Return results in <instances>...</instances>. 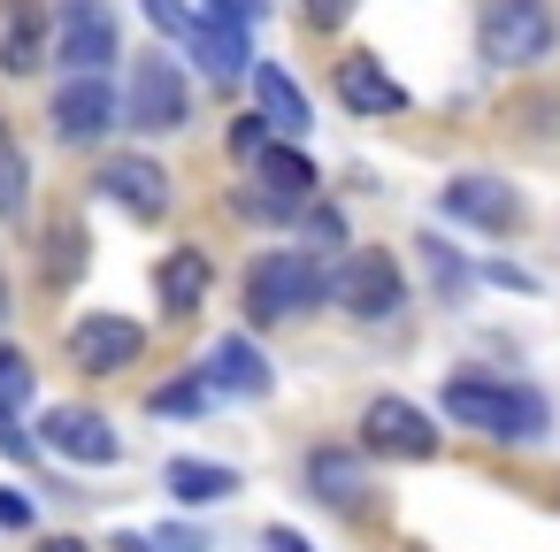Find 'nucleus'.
I'll use <instances>...</instances> for the list:
<instances>
[{"label":"nucleus","instance_id":"f257e3e1","mask_svg":"<svg viewBox=\"0 0 560 552\" xmlns=\"http://www.w3.org/2000/svg\"><path fill=\"white\" fill-rule=\"evenodd\" d=\"M445 422L483 430V437H506V445H529V437H545V399H537L529 384L453 376V384H445Z\"/></svg>","mask_w":560,"mask_h":552},{"label":"nucleus","instance_id":"f03ea898","mask_svg":"<svg viewBox=\"0 0 560 552\" xmlns=\"http://www.w3.org/2000/svg\"><path fill=\"white\" fill-rule=\"evenodd\" d=\"M476 47H483L491 70H529L560 47V9L552 0H483Z\"/></svg>","mask_w":560,"mask_h":552},{"label":"nucleus","instance_id":"7ed1b4c3","mask_svg":"<svg viewBox=\"0 0 560 552\" xmlns=\"http://www.w3.org/2000/svg\"><path fill=\"white\" fill-rule=\"evenodd\" d=\"M323 300H330V269L315 254H261L246 269V315L254 322H292Z\"/></svg>","mask_w":560,"mask_h":552},{"label":"nucleus","instance_id":"20e7f679","mask_svg":"<svg viewBox=\"0 0 560 552\" xmlns=\"http://www.w3.org/2000/svg\"><path fill=\"white\" fill-rule=\"evenodd\" d=\"M330 300H338L346 315H361V322H392V315L407 307V269H399L384 246H361V254L330 277Z\"/></svg>","mask_w":560,"mask_h":552},{"label":"nucleus","instance_id":"39448f33","mask_svg":"<svg viewBox=\"0 0 560 552\" xmlns=\"http://www.w3.org/2000/svg\"><path fill=\"white\" fill-rule=\"evenodd\" d=\"M124 116H131L147 139H170V131H185V116H192L185 70H177L170 55H139V70H131V93H124Z\"/></svg>","mask_w":560,"mask_h":552},{"label":"nucleus","instance_id":"423d86ee","mask_svg":"<svg viewBox=\"0 0 560 552\" xmlns=\"http://www.w3.org/2000/svg\"><path fill=\"white\" fill-rule=\"evenodd\" d=\"M70 361L85 376H124V368L147 361V330L131 315H78L70 322Z\"/></svg>","mask_w":560,"mask_h":552},{"label":"nucleus","instance_id":"0eeeda50","mask_svg":"<svg viewBox=\"0 0 560 552\" xmlns=\"http://www.w3.org/2000/svg\"><path fill=\"white\" fill-rule=\"evenodd\" d=\"M361 445H369V453H384V460H438V445H445V437L430 430V414H422V407H407V399H392V391H384V399H369V407H361Z\"/></svg>","mask_w":560,"mask_h":552},{"label":"nucleus","instance_id":"6e6552de","mask_svg":"<svg viewBox=\"0 0 560 552\" xmlns=\"http://www.w3.org/2000/svg\"><path fill=\"white\" fill-rule=\"evenodd\" d=\"M55 55L70 62V78H101L116 62V16L101 0H62L55 9Z\"/></svg>","mask_w":560,"mask_h":552},{"label":"nucleus","instance_id":"1a4fd4ad","mask_svg":"<svg viewBox=\"0 0 560 552\" xmlns=\"http://www.w3.org/2000/svg\"><path fill=\"white\" fill-rule=\"evenodd\" d=\"M39 430H47V453H62V460H78V468H116V460H124V437L108 430L101 407H55Z\"/></svg>","mask_w":560,"mask_h":552},{"label":"nucleus","instance_id":"9d476101","mask_svg":"<svg viewBox=\"0 0 560 552\" xmlns=\"http://www.w3.org/2000/svg\"><path fill=\"white\" fill-rule=\"evenodd\" d=\"M47 124H55L62 146H101L108 124H116V93H108V78H70V85L55 93Z\"/></svg>","mask_w":560,"mask_h":552},{"label":"nucleus","instance_id":"9b49d317","mask_svg":"<svg viewBox=\"0 0 560 552\" xmlns=\"http://www.w3.org/2000/svg\"><path fill=\"white\" fill-rule=\"evenodd\" d=\"M101 192H108L124 215H139V223H162V215H170V169L147 162V154H116V162H101Z\"/></svg>","mask_w":560,"mask_h":552},{"label":"nucleus","instance_id":"f8f14e48","mask_svg":"<svg viewBox=\"0 0 560 552\" xmlns=\"http://www.w3.org/2000/svg\"><path fill=\"white\" fill-rule=\"evenodd\" d=\"M438 208L460 223H483V231H522V215H529L522 192L499 177H453V185H438Z\"/></svg>","mask_w":560,"mask_h":552},{"label":"nucleus","instance_id":"ddd939ff","mask_svg":"<svg viewBox=\"0 0 560 552\" xmlns=\"http://www.w3.org/2000/svg\"><path fill=\"white\" fill-rule=\"evenodd\" d=\"M208 284H215V261L200 254V246H170L162 261H154V300H162V315H200V300H208Z\"/></svg>","mask_w":560,"mask_h":552},{"label":"nucleus","instance_id":"4468645a","mask_svg":"<svg viewBox=\"0 0 560 552\" xmlns=\"http://www.w3.org/2000/svg\"><path fill=\"white\" fill-rule=\"evenodd\" d=\"M338 101L353 116H407V85L376 62V55H346L338 62Z\"/></svg>","mask_w":560,"mask_h":552},{"label":"nucleus","instance_id":"2eb2a0df","mask_svg":"<svg viewBox=\"0 0 560 552\" xmlns=\"http://www.w3.org/2000/svg\"><path fill=\"white\" fill-rule=\"evenodd\" d=\"M307 498L338 506V514H361L369 506V468L346 453V445H315L307 453Z\"/></svg>","mask_w":560,"mask_h":552},{"label":"nucleus","instance_id":"dca6fc26","mask_svg":"<svg viewBox=\"0 0 560 552\" xmlns=\"http://www.w3.org/2000/svg\"><path fill=\"white\" fill-rule=\"evenodd\" d=\"M208 391H231V399H261L277 376H269V353L254 345V338H215V353H208Z\"/></svg>","mask_w":560,"mask_h":552},{"label":"nucleus","instance_id":"f3484780","mask_svg":"<svg viewBox=\"0 0 560 552\" xmlns=\"http://www.w3.org/2000/svg\"><path fill=\"white\" fill-rule=\"evenodd\" d=\"M39 62H47V9L39 0H16L0 16V78H32Z\"/></svg>","mask_w":560,"mask_h":552},{"label":"nucleus","instance_id":"a211bd4d","mask_svg":"<svg viewBox=\"0 0 560 552\" xmlns=\"http://www.w3.org/2000/svg\"><path fill=\"white\" fill-rule=\"evenodd\" d=\"M185 39H192V55H200V70H208V85H238V78H246V62H254V55H246V32H238V24H223V16H192V32H185Z\"/></svg>","mask_w":560,"mask_h":552},{"label":"nucleus","instance_id":"6ab92c4d","mask_svg":"<svg viewBox=\"0 0 560 552\" xmlns=\"http://www.w3.org/2000/svg\"><path fill=\"white\" fill-rule=\"evenodd\" d=\"M24 407H32V361L16 345H0V453H16V460H32V437L16 422Z\"/></svg>","mask_w":560,"mask_h":552},{"label":"nucleus","instance_id":"aec40b11","mask_svg":"<svg viewBox=\"0 0 560 552\" xmlns=\"http://www.w3.org/2000/svg\"><path fill=\"white\" fill-rule=\"evenodd\" d=\"M254 101H261V124H277L284 139H300V131H307V93H300L277 62H261V70H254Z\"/></svg>","mask_w":560,"mask_h":552},{"label":"nucleus","instance_id":"412c9836","mask_svg":"<svg viewBox=\"0 0 560 552\" xmlns=\"http://www.w3.org/2000/svg\"><path fill=\"white\" fill-rule=\"evenodd\" d=\"M254 177H261V185H269V200H284V208L315 192V162H307L300 146H269V139H261V154H254Z\"/></svg>","mask_w":560,"mask_h":552},{"label":"nucleus","instance_id":"4be33fe9","mask_svg":"<svg viewBox=\"0 0 560 552\" xmlns=\"http://www.w3.org/2000/svg\"><path fill=\"white\" fill-rule=\"evenodd\" d=\"M238 491V468H223V460H170V498H185V506H223Z\"/></svg>","mask_w":560,"mask_h":552},{"label":"nucleus","instance_id":"5701e85b","mask_svg":"<svg viewBox=\"0 0 560 552\" xmlns=\"http://www.w3.org/2000/svg\"><path fill=\"white\" fill-rule=\"evenodd\" d=\"M24 200H32V162H24L16 131L0 124V215H24Z\"/></svg>","mask_w":560,"mask_h":552},{"label":"nucleus","instance_id":"b1692460","mask_svg":"<svg viewBox=\"0 0 560 552\" xmlns=\"http://www.w3.org/2000/svg\"><path fill=\"white\" fill-rule=\"evenodd\" d=\"M154 407H162V414H208V407H215V391H208V376L192 368L185 384H162V391H154Z\"/></svg>","mask_w":560,"mask_h":552},{"label":"nucleus","instance_id":"393cba45","mask_svg":"<svg viewBox=\"0 0 560 552\" xmlns=\"http://www.w3.org/2000/svg\"><path fill=\"white\" fill-rule=\"evenodd\" d=\"M139 9L154 16V32H170V39H185L192 32V9H185V0H139Z\"/></svg>","mask_w":560,"mask_h":552},{"label":"nucleus","instance_id":"a878e982","mask_svg":"<svg viewBox=\"0 0 560 552\" xmlns=\"http://www.w3.org/2000/svg\"><path fill=\"white\" fill-rule=\"evenodd\" d=\"M147 544H154V552H215V544H208L200 529H185V521H170V529H154Z\"/></svg>","mask_w":560,"mask_h":552},{"label":"nucleus","instance_id":"bb28decb","mask_svg":"<svg viewBox=\"0 0 560 552\" xmlns=\"http://www.w3.org/2000/svg\"><path fill=\"white\" fill-rule=\"evenodd\" d=\"M307 238H315L323 254H330V246H346V215H338V208H315V215H307Z\"/></svg>","mask_w":560,"mask_h":552},{"label":"nucleus","instance_id":"cd10ccee","mask_svg":"<svg viewBox=\"0 0 560 552\" xmlns=\"http://www.w3.org/2000/svg\"><path fill=\"white\" fill-rule=\"evenodd\" d=\"M70 261H85V231L78 223H55V277H70Z\"/></svg>","mask_w":560,"mask_h":552},{"label":"nucleus","instance_id":"c85d7f7f","mask_svg":"<svg viewBox=\"0 0 560 552\" xmlns=\"http://www.w3.org/2000/svg\"><path fill=\"white\" fill-rule=\"evenodd\" d=\"M422 246H430V269H438V284H445V292H460V284H468L460 254H445V238H422Z\"/></svg>","mask_w":560,"mask_h":552},{"label":"nucleus","instance_id":"c756f323","mask_svg":"<svg viewBox=\"0 0 560 552\" xmlns=\"http://www.w3.org/2000/svg\"><path fill=\"white\" fill-rule=\"evenodd\" d=\"M231 154H238V162L261 154V116H238V124H231Z\"/></svg>","mask_w":560,"mask_h":552},{"label":"nucleus","instance_id":"7c9ffc66","mask_svg":"<svg viewBox=\"0 0 560 552\" xmlns=\"http://www.w3.org/2000/svg\"><path fill=\"white\" fill-rule=\"evenodd\" d=\"M346 16H353V0H307V24L315 32H338Z\"/></svg>","mask_w":560,"mask_h":552},{"label":"nucleus","instance_id":"2f4dec72","mask_svg":"<svg viewBox=\"0 0 560 552\" xmlns=\"http://www.w3.org/2000/svg\"><path fill=\"white\" fill-rule=\"evenodd\" d=\"M0 521H9V529H24V521H32V498H16V491H0Z\"/></svg>","mask_w":560,"mask_h":552},{"label":"nucleus","instance_id":"473e14b6","mask_svg":"<svg viewBox=\"0 0 560 552\" xmlns=\"http://www.w3.org/2000/svg\"><path fill=\"white\" fill-rule=\"evenodd\" d=\"M261 544H269V552H307V537H300V529H269Z\"/></svg>","mask_w":560,"mask_h":552},{"label":"nucleus","instance_id":"72a5a7b5","mask_svg":"<svg viewBox=\"0 0 560 552\" xmlns=\"http://www.w3.org/2000/svg\"><path fill=\"white\" fill-rule=\"evenodd\" d=\"M39 552H93V544H85V537H47Z\"/></svg>","mask_w":560,"mask_h":552},{"label":"nucleus","instance_id":"f704fd0d","mask_svg":"<svg viewBox=\"0 0 560 552\" xmlns=\"http://www.w3.org/2000/svg\"><path fill=\"white\" fill-rule=\"evenodd\" d=\"M116 552H154V544H147L139 529H124V537H116Z\"/></svg>","mask_w":560,"mask_h":552},{"label":"nucleus","instance_id":"c9c22d12","mask_svg":"<svg viewBox=\"0 0 560 552\" xmlns=\"http://www.w3.org/2000/svg\"><path fill=\"white\" fill-rule=\"evenodd\" d=\"M0 322H9V284H0Z\"/></svg>","mask_w":560,"mask_h":552}]
</instances>
